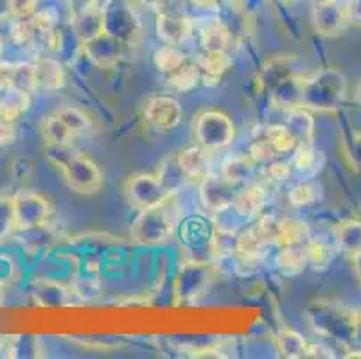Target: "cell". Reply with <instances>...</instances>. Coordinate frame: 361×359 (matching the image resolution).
Here are the masks:
<instances>
[{"instance_id": "cell-49", "label": "cell", "mask_w": 361, "mask_h": 359, "mask_svg": "<svg viewBox=\"0 0 361 359\" xmlns=\"http://www.w3.org/2000/svg\"><path fill=\"white\" fill-rule=\"evenodd\" d=\"M196 2L202 6H214L216 4V0H196Z\"/></svg>"}, {"instance_id": "cell-14", "label": "cell", "mask_w": 361, "mask_h": 359, "mask_svg": "<svg viewBox=\"0 0 361 359\" xmlns=\"http://www.w3.org/2000/svg\"><path fill=\"white\" fill-rule=\"evenodd\" d=\"M157 35L162 42H166V45L178 47L180 44L191 38V20L178 15V13H162L157 18Z\"/></svg>"}, {"instance_id": "cell-51", "label": "cell", "mask_w": 361, "mask_h": 359, "mask_svg": "<svg viewBox=\"0 0 361 359\" xmlns=\"http://www.w3.org/2000/svg\"><path fill=\"white\" fill-rule=\"evenodd\" d=\"M356 95H357V101L361 103V81L357 83V88H356Z\"/></svg>"}, {"instance_id": "cell-25", "label": "cell", "mask_w": 361, "mask_h": 359, "mask_svg": "<svg viewBox=\"0 0 361 359\" xmlns=\"http://www.w3.org/2000/svg\"><path fill=\"white\" fill-rule=\"evenodd\" d=\"M311 239V230L300 219L293 217H281V229H279L277 246H300L306 245Z\"/></svg>"}, {"instance_id": "cell-3", "label": "cell", "mask_w": 361, "mask_h": 359, "mask_svg": "<svg viewBox=\"0 0 361 359\" xmlns=\"http://www.w3.org/2000/svg\"><path fill=\"white\" fill-rule=\"evenodd\" d=\"M180 219V209L175 202V194L166 202L151 209L140 210L130 229V239L140 246H157L169 241L175 233Z\"/></svg>"}, {"instance_id": "cell-34", "label": "cell", "mask_w": 361, "mask_h": 359, "mask_svg": "<svg viewBox=\"0 0 361 359\" xmlns=\"http://www.w3.org/2000/svg\"><path fill=\"white\" fill-rule=\"evenodd\" d=\"M16 232L15 217V194L0 190V243Z\"/></svg>"}, {"instance_id": "cell-39", "label": "cell", "mask_w": 361, "mask_h": 359, "mask_svg": "<svg viewBox=\"0 0 361 359\" xmlns=\"http://www.w3.org/2000/svg\"><path fill=\"white\" fill-rule=\"evenodd\" d=\"M56 114H58V117H60L75 135L88 131L92 128L88 115L85 114V111L78 110V108H63V110L56 111Z\"/></svg>"}, {"instance_id": "cell-28", "label": "cell", "mask_w": 361, "mask_h": 359, "mask_svg": "<svg viewBox=\"0 0 361 359\" xmlns=\"http://www.w3.org/2000/svg\"><path fill=\"white\" fill-rule=\"evenodd\" d=\"M74 31L80 36L81 44L101 35L104 31V13L97 9H85L74 20Z\"/></svg>"}, {"instance_id": "cell-23", "label": "cell", "mask_w": 361, "mask_h": 359, "mask_svg": "<svg viewBox=\"0 0 361 359\" xmlns=\"http://www.w3.org/2000/svg\"><path fill=\"white\" fill-rule=\"evenodd\" d=\"M42 137L45 146H71L75 133L58 117V114H52L42 121Z\"/></svg>"}, {"instance_id": "cell-13", "label": "cell", "mask_w": 361, "mask_h": 359, "mask_svg": "<svg viewBox=\"0 0 361 359\" xmlns=\"http://www.w3.org/2000/svg\"><path fill=\"white\" fill-rule=\"evenodd\" d=\"M297 74H300V72H298L295 58H290V56H277V58L268 59L262 65L261 72H259V83H261L262 90L271 94L274 88H277L286 79L293 78Z\"/></svg>"}, {"instance_id": "cell-1", "label": "cell", "mask_w": 361, "mask_h": 359, "mask_svg": "<svg viewBox=\"0 0 361 359\" xmlns=\"http://www.w3.org/2000/svg\"><path fill=\"white\" fill-rule=\"evenodd\" d=\"M45 158L60 169L65 182L74 193L96 194L103 185V173L90 157L71 146H45Z\"/></svg>"}, {"instance_id": "cell-42", "label": "cell", "mask_w": 361, "mask_h": 359, "mask_svg": "<svg viewBox=\"0 0 361 359\" xmlns=\"http://www.w3.org/2000/svg\"><path fill=\"white\" fill-rule=\"evenodd\" d=\"M32 173H35V162H32L31 158L24 157V154L16 157L11 162V166H9V174L16 182H27L29 178L32 176Z\"/></svg>"}, {"instance_id": "cell-22", "label": "cell", "mask_w": 361, "mask_h": 359, "mask_svg": "<svg viewBox=\"0 0 361 359\" xmlns=\"http://www.w3.org/2000/svg\"><path fill=\"white\" fill-rule=\"evenodd\" d=\"M31 107V94L16 88L0 90V117L16 123Z\"/></svg>"}, {"instance_id": "cell-45", "label": "cell", "mask_w": 361, "mask_h": 359, "mask_svg": "<svg viewBox=\"0 0 361 359\" xmlns=\"http://www.w3.org/2000/svg\"><path fill=\"white\" fill-rule=\"evenodd\" d=\"M16 126L13 121H6L0 117V147H6L15 142Z\"/></svg>"}, {"instance_id": "cell-10", "label": "cell", "mask_w": 361, "mask_h": 359, "mask_svg": "<svg viewBox=\"0 0 361 359\" xmlns=\"http://www.w3.org/2000/svg\"><path fill=\"white\" fill-rule=\"evenodd\" d=\"M238 183L231 182L223 174H207L200 183V200L203 207L212 212H223L234 205Z\"/></svg>"}, {"instance_id": "cell-12", "label": "cell", "mask_w": 361, "mask_h": 359, "mask_svg": "<svg viewBox=\"0 0 361 359\" xmlns=\"http://www.w3.org/2000/svg\"><path fill=\"white\" fill-rule=\"evenodd\" d=\"M144 117L157 130H173L182 123V104L171 95H153L144 104Z\"/></svg>"}, {"instance_id": "cell-7", "label": "cell", "mask_w": 361, "mask_h": 359, "mask_svg": "<svg viewBox=\"0 0 361 359\" xmlns=\"http://www.w3.org/2000/svg\"><path fill=\"white\" fill-rule=\"evenodd\" d=\"M124 194L130 205H133L139 210L151 209L160 203H164L167 197H171L173 190L167 189L159 176L155 174L137 173L128 178L126 185H124Z\"/></svg>"}, {"instance_id": "cell-36", "label": "cell", "mask_w": 361, "mask_h": 359, "mask_svg": "<svg viewBox=\"0 0 361 359\" xmlns=\"http://www.w3.org/2000/svg\"><path fill=\"white\" fill-rule=\"evenodd\" d=\"M153 61H155V67L159 68L162 74L169 75L171 72H175L176 68L182 67V65L185 63L187 56L183 54V52H180L175 45H164V47H160L159 51L155 52Z\"/></svg>"}, {"instance_id": "cell-5", "label": "cell", "mask_w": 361, "mask_h": 359, "mask_svg": "<svg viewBox=\"0 0 361 359\" xmlns=\"http://www.w3.org/2000/svg\"><path fill=\"white\" fill-rule=\"evenodd\" d=\"M216 268L209 262L203 261H189L180 266L178 273L175 276V298L178 304H192L203 296L209 289V286L214 282Z\"/></svg>"}, {"instance_id": "cell-11", "label": "cell", "mask_w": 361, "mask_h": 359, "mask_svg": "<svg viewBox=\"0 0 361 359\" xmlns=\"http://www.w3.org/2000/svg\"><path fill=\"white\" fill-rule=\"evenodd\" d=\"M126 42H123V39H119L117 36L110 35L106 31L94 36V38H90L83 44L85 54L88 56L92 63L101 68H110L119 63L123 56L126 54Z\"/></svg>"}, {"instance_id": "cell-27", "label": "cell", "mask_w": 361, "mask_h": 359, "mask_svg": "<svg viewBox=\"0 0 361 359\" xmlns=\"http://www.w3.org/2000/svg\"><path fill=\"white\" fill-rule=\"evenodd\" d=\"M277 266L286 275H298V273L304 272V268L310 266V262H307L306 245L282 246L277 255Z\"/></svg>"}, {"instance_id": "cell-52", "label": "cell", "mask_w": 361, "mask_h": 359, "mask_svg": "<svg viewBox=\"0 0 361 359\" xmlns=\"http://www.w3.org/2000/svg\"><path fill=\"white\" fill-rule=\"evenodd\" d=\"M2 47H4V44H2V38H0V56H2Z\"/></svg>"}, {"instance_id": "cell-38", "label": "cell", "mask_w": 361, "mask_h": 359, "mask_svg": "<svg viewBox=\"0 0 361 359\" xmlns=\"http://www.w3.org/2000/svg\"><path fill=\"white\" fill-rule=\"evenodd\" d=\"M320 196V187L317 182H300L290 190V203L293 207H307L314 203Z\"/></svg>"}, {"instance_id": "cell-32", "label": "cell", "mask_w": 361, "mask_h": 359, "mask_svg": "<svg viewBox=\"0 0 361 359\" xmlns=\"http://www.w3.org/2000/svg\"><path fill=\"white\" fill-rule=\"evenodd\" d=\"M254 167L255 162L252 160L250 154L248 157L246 154H239V157H231L228 160H225L221 174L225 178H228L231 182L239 185V183H245L254 174Z\"/></svg>"}, {"instance_id": "cell-24", "label": "cell", "mask_w": 361, "mask_h": 359, "mask_svg": "<svg viewBox=\"0 0 361 359\" xmlns=\"http://www.w3.org/2000/svg\"><path fill=\"white\" fill-rule=\"evenodd\" d=\"M275 347H277L279 354L282 358L288 359H300L307 358V351H310V343L302 334L291 329H282L275 336Z\"/></svg>"}, {"instance_id": "cell-40", "label": "cell", "mask_w": 361, "mask_h": 359, "mask_svg": "<svg viewBox=\"0 0 361 359\" xmlns=\"http://www.w3.org/2000/svg\"><path fill=\"white\" fill-rule=\"evenodd\" d=\"M293 166L300 173H314L320 169L318 166V153L313 150V146H297L293 157Z\"/></svg>"}, {"instance_id": "cell-21", "label": "cell", "mask_w": 361, "mask_h": 359, "mask_svg": "<svg viewBox=\"0 0 361 359\" xmlns=\"http://www.w3.org/2000/svg\"><path fill=\"white\" fill-rule=\"evenodd\" d=\"M200 68V75L205 85H218L232 65V59L228 52H202L196 59Z\"/></svg>"}, {"instance_id": "cell-41", "label": "cell", "mask_w": 361, "mask_h": 359, "mask_svg": "<svg viewBox=\"0 0 361 359\" xmlns=\"http://www.w3.org/2000/svg\"><path fill=\"white\" fill-rule=\"evenodd\" d=\"M277 151L275 147L268 142V138L264 135H257L254 142L250 146V157L255 164H270L274 162L275 157H277Z\"/></svg>"}, {"instance_id": "cell-6", "label": "cell", "mask_w": 361, "mask_h": 359, "mask_svg": "<svg viewBox=\"0 0 361 359\" xmlns=\"http://www.w3.org/2000/svg\"><path fill=\"white\" fill-rule=\"evenodd\" d=\"M192 135L196 144L209 151L221 150L234 140L235 128L232 118L219 110H205L195 118Z\"/></svg>"}, {"instance_id": "cell-15", "label": "cell", "mask_w": 361, "mask_h": 359, "mask_svg": "<svg viewBox=\"0 0 361 359\" xmlns=\"http://www.w3.org/2000/svg\"><path fill=\"white\" fill-rule=\"evenodd\" d=\"M211 151L205 150L200 144L195 146L183 147L182 151L175 154L176 162L182 167L183 174H185L189 180H202L209 174V167H211V157H209Z\"/></svg>"}, {"instance_id": "cell-17", "label": "cell", "mask_w": 361, "mask_h": 359, "mask_svg": "<svg viewBox=\"0 0 361 359\" xmlns=\"http://www.w3.org/2000/svg\"><path fill=\"white\" fill-rule=\"evenodd\" d=\"M266 203V189L261 182H252L243 185L241 189H238L235 194L234 205L232 209L239 214V216L252 217L257 216L262 210Z\"/></svg>"}, {"instance_id": "cell-4", "label": "cell", "mask_w": 361, "mask_h": 359, "mask_svg": "<svg viewBox=\"0 0 361 359\" xmlns=\"http://www.w3.org/2000/svg\"><path fill=\"white\" fill-rule=\"evenodd\" d=\"M307 316L318 334L340 343H356V311L338 302L320 300L311 305Z\"/></svg>"}, {"instance_id": "cell-31", "label": "cell", "mask_w": 361, "mask_h": 359, "mask_svg": "<svg viewBox=\"0 0 361 359\" xmlns=\"http://www.w3.org/2000/svg\"><path fill=\"white\" fill-rule=\"evenodd\" d=\"M266 243L262 241V237L259 236L255 226L248 230H243L238 233V252L235 255L241 259H254V261H261L262 253H264Z\"/></svg>"}, {"instance_id": "cell-35", "label": "cell", "mask_w": 361, "mask_h": 359, "mask_svg": "<svg viewBox=\"0 0 361 359\" xmlns=\"http://www.w3.org/2000/svg\"><path fill=\"white\" fill-rule=\"evenodd\" d=\"M211 246L218 259L235 255V252H238V232L231 229L216 226L214 232H212Z\"/></svg>"}, {"instance_id": "cell-44", "label": "cell", "mask_w": 361, "mask_h": 359, "mask_svg": "<svg viewBox=\"0 0 361 359\" xmlns=\"http://www.w3.org/2000/svg\"><path fill=\"white\" fill-rule=\"evenodd\" d=\"M290 166L284 162H270V166L266 167L264 169V178H266V182H270V183H282L284 180H286L288 176H290Z\"/></svg>"}, {"instance_id": "cell-46", "label": "cell", "mask_w": 361, "mask_h": 359, "mask_svg": "<svg viewBox=\"0 0 361 359\" xmlns=\"http://www.w3.org/2000/svg\"><path fill=\"white\" fill-rule=\"evenodd\" d=\"M350 154H353V164L354 166H360L361 167V135H357L354 138L353 147H350Z\"/></svg>"}, {"instance_id": "cell-20", "label": "cell", "mask_w": 361, "mask_h": 359, "mask_svg": "<svg viewBox=\"0 0 361 359\" xmlns=\"http://www.w3.org/2000/svg\"><path fill=\"white\" fill-rule=\"evenodd\" d=\"M336 245L349 259L356 261L361 255V221L360 219H345L334 226Z\"/></svg>"}, {"instance_id": "cell-2", "label": "cell", "mask_w": 361, "mask_h": 359, "mask_svg": "<svg viewBox=\"0 0 361 359\" xmlns=\"http://www.w3.org/2000/svg\"><path fill=\"white\" fill-rule=\"evenodd\" d=\"M347 97V78L338 68H322L302 79L300 107L318 114L338 110Z\"/></svg>"}, {"instance_id": "cell-18", "label": "cell", "mask_w": 361, "mask_h": 359, "mask_svg": "<svg viewBox=\"0 0 361 359\" xmlns=\"http://www.w3.org/2000/svg\"><path fill=\"white\" fill-rule=\"evenodd\" d=\"M36 78V87L44 88V90H60L65 87V75L63 67L58 59L54 58H38L32 63Z\"/></svg>"}, {"instance_id": "cell-8", "label": "cell", "mask_w": 361, "mask_h": 359, "mask_svg": "<svg viewBox=\"0 0 361 359\" xmlns=\"http://www.w3.org/2000/svg\"><path fill=\"white\" fill-rule=\"evenodd\" d=\"M353 18L347 0H318L313 9V28L324 38H338L347 31Z\"/></svg>"}, {"instance_id": "cell-19", "label": "cell", "mask_w": 361, "mask_h": 359, "mask_svg": "<svg viewBox=\"0 0 361 359\" xmlns=\"http://www.w3.org/2000/svg\"><path fill=\"white\" fill-rule=\"evenodd\" d=\"M286 128L291 131L298 146H313L314 118L304 107L288 108Z\"/></svg>"}, {"instance_id": "cell-47", "label": "cell", "mask_w": 361, "mask_h": 359, "mask_svg": "<svg viewBox=\"0 0 361 359\" xmlns=\"http://www.w3.org/2000/svg\"><path fill=\"white\" fill-rule=\"evenodd\" d=\"M350 9V18L356 24H361V0H347Z\"/></svg>"}, {"instance_id": "cell-37", "label": "cell", "mask_w": 361, "mask_h": 359, "mask_svg": "<svg viewBox=\"0 0 361 359\" xmlns=\"http://www.w3.org/2000/svg\"><path fill=\"white\" fill-rule=\"evenodd\" d=\"M306 253L310 266H313V268L317 269H326L334 257L333 250H331L326 243L317 241V239H310V241L306 243Z\"/></svg>"}, {"instance_id": "cell-50", "label": "cell", "mask_w": 361, "mask_h": 359, "mask_svg": "<svg viewBox=\"0 0 361 359\" xmlns=\"http://www.w3.org/2000/svg\"><path fill=\"white\" fill-rule=\"evenodd\" d=\"M4 295H6V291H4V286H2V281H0V305L4 304Z\"/></svg>"}, {"instance_id": "cell-26", "label": "cell", "mask_w": 361, "mask_h": 359, "mask_svg": "<svg viewBox=\"0 0 361 359\" xmlns=\"http://www.w3.org/2000/svg\"><path fill=\"white\" fill-rule=\"evenodd\" d=\"M71 295H74V291H67L63 286L54 284V282H51V281L36 282L35 289H32V296H35L36 304H40L42 308L67 305L68 296Z\"/></svg>"}, {"instance_id": "cell-43", "label": "cell", "mask_w": 361, "mask_h": 359, "mask_svg": "<svg viewBox=\"0 0 361 359\" xmlns=\"http://www.w3.org/2000/svg\"><path fill=\"white\" fill-rule=\"evenodd\" d=\"M8 6L15 20H29L36 15V0H8Z\"/></svg>"}, {"instance_id": "cell-33", "label": "cell", "mask_w": 361, "mask_h": 359, "mask_svg": "<svg viewBox=\"0 0 361 359\" xmlns=\"http://www.w3.org/2000/svg\"><path fill=\"white\" fill-rule=\"evenodd\" d=\"M261 133L268 138V142L275 147L279 154L290 153V151L297 150L298 146L291 131L286 128V124H271V126L262 128Z\"/></svg>"}, {"instance_id": "cell-29", "label": "cell", "mask_w": 361, "mask_h": 359, "mask_svg": "<svg viewBox=\"0 0 361 359\" xmlns=\"http://www.w3.org/2000/svg\"><path fill=\"white\" fill-rule=\"evenodd\" d=\"M231 31L221 22H212L202 29V52H228Z\"/></svg>"}, {"instance_id": "cell-9", "label": "cell", "mask_w": 361, "mask_h": 359, "mask_svg": "<svg viewBox=\"0 0 361 359\" xmlns=\"http://www.w3.org/2000/svg\"><path fill=\"white\" fill-rule=\"evenodd\" d=\"M51 214L52 205L42 194L31 193V190H22L15 194L16 232L47 225Z\"/></svg>"}, {"instance_id": "cell-53", "label": "cell", "mask_w": 361, "mask_h": 359, "mask_svg": "<svg viewBox=\"0 0 361 359\" xmlns=\"http://www.w3.org/2000/svg\"><path fill=\"white\" fill-rule=\"evenodd\" d=\"M0 343H2V336H0Z\"/></svg>"}, {"instance_id": "cell-30", "label": "cell", "mask_w": 361, "mask_h": 359, "mask_svg": "<svg viewBox=\"0 0 361 359\" xmlns=\"http://www.w3.org/2000/svg\"><path fill=\"white\" fill-rule=\"evenodd\" d=\"M167 81H169L171 87L178 92L192 90V88L202 81L198 63H196V61H191V59H187L182 67H178L175 72H171V74L167 75Z\"/></svg>"}, {"instance_id": "cell-16", "label": "cell", "mask_w": 361, "mask_h": 359, "mask_svg": "<svg viewBox=\"0 0 361 359\" xmlns=\"http://www.w3.org/2000/svg\"><path fill=\"white\" fill-rule=\"evenodd\" d=\"M6 88H16L29 94L38 88L32 65H0V90H6Z\"/></svg>"}, {"instance_id": "cell-48", "label": "cell", "mask_w": 361, "mask_h": 359, "mask_svg": "<svg viewBox=\"0 0 361 359\" xmlns=\"http://www.w3.org/2000/svg\"><path fill=\"white\" fill-rule=\"evenodd\" d=\"M9 13V6H8V0H0V16Z\"/></svg>"}]
</instances>
